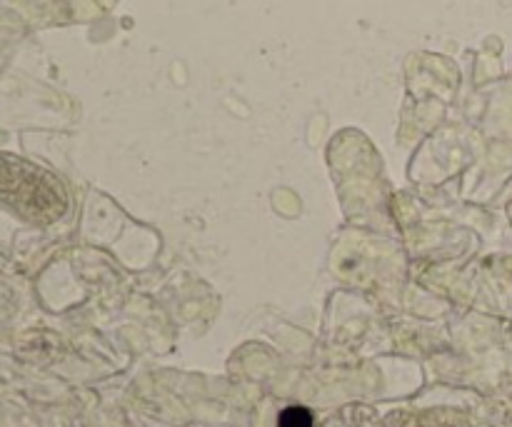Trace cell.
Listing matches in <instances>:
<instances>
[{
	"label": "cell",
	"instance_id": "obj_1",
	"mask_svg": "<svg viewBox=\"0 0 512 427\" xmlns=\"http://www.w3.org/2000/svg\"><path fill=\"white\" fill-rule=\"evenodd\" d=\"M0 203L33 223H53L68 208L65 190L48 170L0 153Z\"/></svg>",
	"mask_w": 512,
	"mask_h": 427
},
{
	"label": "cell",
	"instance_id": "obj_2",
	"mask_svg": "<svg viewBox=\"0 0 512 427\" xmlns=\"http://www.w3.org/2000/svg\"><path fill=\"white\" fill-rule=\"evenodd\" d=\"M280 427H313V418L305 408H288L278 420Z\"/></svg>",
	"mask_w": 512,
	"mask_h": 427
}]
</instances>
